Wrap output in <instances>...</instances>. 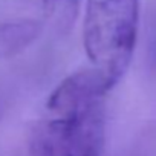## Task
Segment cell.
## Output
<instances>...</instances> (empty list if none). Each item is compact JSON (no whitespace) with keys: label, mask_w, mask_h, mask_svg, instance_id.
I'll return each mask as SVG.
<instances>
[{"label":"cell","mask_w":156,"mask_h":156,"mask_svg":"<svg viewBox=\"0 0 156 156\" xmlns=\"http://www.w3.org/2000/svg\"><path fill=\"white\" fill-rule=\"evenodd\" d=\"M151 51H153V61L156 64V32H154V38H153V48H151Z\"/></svg>","instance_id":"cell-5"},{"label":"cell","mask_w":156,"mask_h":156,"mask_svg":"<svg viewBox=\"0 0 156 156\" xmlns=\"http://www.w3.org/2000/svg\"><path fill=\"white\" fill-rule=\"evenodd\" d=\"M109 92L92 67L67 75L31 132L29 156H101Z\"/></svg>","instance_id":"cell-1"},{"label":"cell","mask_w":156,"mask_h":156,"mask_svg":"<svg viewBox=\"0 0 156 156\" xmlns=\"http://www.w3.org/2000/svg\"><path fill=\"white\" fill-rule=\"evenodd\" d=\"M46 20L58 31L67 32L78 19L83 0H41Z\"/></svg>","instance_id":"cell-3"},{"label":"cell","mask_w":156,"mask_h":156,"mask_svg":"<svg viewBox=\"0 0 156 156\" xmlns=\"http://www.w3.org/2000/svg\"><path fill=\"white\" fill-rule=\"evenodd\" d=\"M139 29V0H86L83 46L90 67L112 90L127 72Z\"/></svg>","instance_id":"cell-2"},{"label":"cell","mask_w":156,"mask_h":156,"mask_svg":"<svg viewBox=\"0 0 156 156\" xmlns=\"http://www.w3.org/2000/svg\"><path fill=\"white\" fill-rule=\"evenodd\" d=\"M20 34L12 22H0V60L11 58L17 54Z\"/></svg>","instance_id":"cell-4"}]
</instances>
